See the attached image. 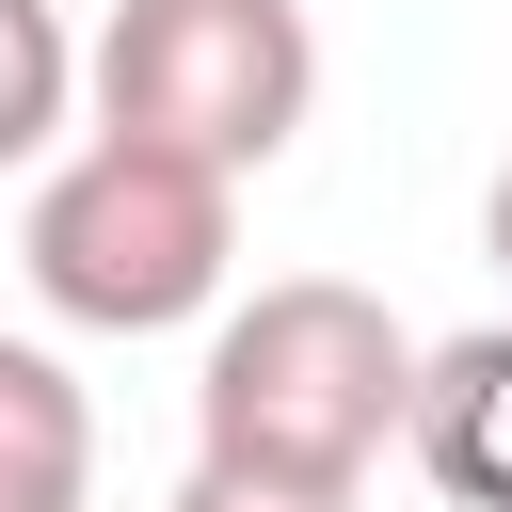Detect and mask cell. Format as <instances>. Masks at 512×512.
<instances>
[{
	"mask_svg": "<svg viewBox=\"0 0 512 512\" xmlns=\"http://www.w3.org/2000/svg\"><path fill=\"white\" fill-rule=\"evenodd\" d=\"M416 352L384 288L352 272H272L256 304L208 320V368H192V464H240V480H304V496H368V464L400 448L416 416Z\"/></svg>",
	"mask_w": 512,
	"mask_h": 512,
	"instance_id": "1",
	"label": "cell"
},
{
	"mask_svg": "<svg viewBox=\"0 0 512 512\" xmlns=\"http://www.w3.org/2000/svg\"><path fill=\"white\" fill-rule=\"evenodd\" d=\"M16 272H32V304L80 320V336H176V320H208L224 272H240V176L96 128V144H64V160L32 176Z\"/></svg>",
	"mask_w": 512,
	"mask_h": 512,
	"instance_id": "2",
	"label": "cell"
},
{
	"mask_svg": "<svg viewBox=\"0 0 512 512\" xmlns=\"http://www.w3.org/2000/svg\"><path fill=\"white\" fill-rule=\"evenodd\" d=\"M80 96L112 144L272 176L320 112V32H304V0H112L80 48Z\"/></svg>",
	"mask_w": 512,
	"mask_h": 512,
	"instance_id": "3",
	"label": "cell"
},
{
	"mask_svg": "<svg viewBox=\"0 0 512 512\" xmlns=\"http://www.w3.org/2000/svg\"><path fill=\"white\" fill-rule=\"evenodd\" d=\"M400 448H416V480H432L448 512H512V320L416 352V416H400Z\"/></svg>",
	"mask_w": 512,
	"mask_h": 512,
	"instance_id": "4",
	"label": "cell"
},
{
	"mask_svg": "<svg viewBox=\"0 0 512 512\" xmlns=\"http://www.w3.org/2000/svg\"><path fill=\"white\" fill-rule=\"evenodd\" d=\"M0 512H96V400L48 336H0Z\"/></svg>",
	"mask_w": 512,
	"mask_h": 512,
	"instance_id": "5",
	"label": "cell"
},
{
	"mask_svg": "<svg viewBox=\"0 0 512 512\" xmlns=\"http://www.w3.org/2000/svg\"><path fill=\"white\" fill-rule=\"evenodd\" d=\"M64 112H80V32H64V0H0V176H32V160L64 144Z\"/></svg>",
	"mask_w": 512,
	"mask_h": 512,
	"instance_id": "6",
	"label": "cell"
},
{
	"mask_svg": "<svg viewBox=\"0 0 512 512\" xmlns=\"http://www.w3.org/2000/svg\"><path fill=\"white\" fill-rule=\"evenodd\" d=\"M176 512H352V496H304V480H240V464H192Z\"/></svg>",
	"mask_w": 512,
	"mask_h": 512,
	"instance_id": "7",
	"label": "cell"
},
{
	"mask_svg": "<svg viewBox=\"0 0 512 512\" xmlns=\"http://www.w3.org/2000/svg\"><path fill=\"white\" fill-rule=\"evenodd\" d=\"M480 256L512 272V160H496V192H480Z\"/></svg>",
	"mask_w": 512,
	"mask_h": 512,
	"instance_id": "8",
	"label": "cell"
}]
</instances>
